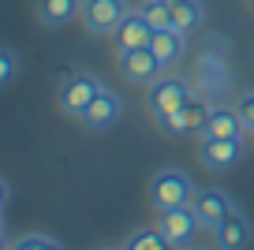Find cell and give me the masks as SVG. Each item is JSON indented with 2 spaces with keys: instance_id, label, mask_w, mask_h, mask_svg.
I'll use <instances>...</instances> for the list:
<instances>
[{
  "instance_id": "obj_4",
  "label": "cell",
  "mask_w": 254,
  "mask_h": 250,
  "mask_svg": "<svg viewBox=\"0 0 254 250\" xmlns=\"http://www.w3.org/2000/svg\"><path fill=\"white\" fill-rule=\"evenodd\" d=\"M150 112H153V120L157 116H168V112H176V109H183V105L190 101V82L187 78H180V75H165V78H153L150 82Z\"/></svg>"
},
{
  "instance_id": "obj_13",
  "label": "cell",
  "mask_w": 254,
  "mask_h": 250,
  "mask_svg": "<svg viewBox=\"0 0 254 250\" xmlns=\"http://www.w3.org/2000/svg\"><path fill=\"white\" fill-rule=\"evenodd\" d=\"M153 38V26L146 23L142 11H127L124 23L116 26V34H112V41H116V53H127V49H142L150 45Z\"/></svg>"
},
{
  "instance_id": "obj_14",
  "label": "cell",
  "mask_w": 254,
  "mask_h": 250,
  "mask_svg": "<svg viewBox=\"0 0 254 250\" xmlns=\"http://www.w3.org/2000/svg\"><path fill=\"white\" fill-rule=\"evenodd\" d=\"M243 131H247V124H243V116H239L236 105H232V109L228 105H213L206 127H202L206 138H243Z\"/></svg>"
},
{
  "instance_id": "obj_1",
  "label": "cell",
  "mask_w": 254,
  "mask_h": 250,
  "mask_svg": "<svg viewBox=\"0 0 254 250\" xmlns=\"http://www.w3.org/2000/svg\"><path fill=\"white\" fill-rule=\"evenodd\" d=\"M194 190L198 187H194V180H190L187 172H180V168H161V172H153L146 194H150L153 209L165 213V209H176V205H190Z\"/></svg>"
},
{
  "instance_id": "obj_2",
  "label": "cell",
  "mask_w": 254,
  "mask_h": 250,
  "mask_svg": "<svg viewBox=\"0 0 254 250\" xmlns=\"http://www.w3.org/2000/svg\"><path fill=\"white\" fill-rule=\"evenodd\" d=\"M127 11H131V0H82L79 19L94 38H112Z\"/></svg>"
},
{
  "instance_id": "obj_18",
  "label": "cell",
  "mask_w": 254,
  "mask_h": 250,
  "mask_svg": "<svg viewBox=\"0 0 254 250\" xmlns=\"http://www.w3.org/2000/svg\"><path fill=\"white\" fill-rule=\"evenodd\" d=\"M138 11L146 15V23H150L153 30L172 26V0H142V4H138Z\"/></svg>"
},
{
  "instance_id": "obj_7",
  "label": "cell",
  "mask_w": 254,
  "mask_h": 250,
  "mask_svg": "<svg viewBox=\"0 0 254 250\" xmlns=\"http://www.w3.org/2000/svg\"><path fill=\"white\" fill-rule=\"evenodd\" d=\"M209 109H213V105L198 101V97H190L183 109L168 112V116H157V127H161L165 134H194V131L202 134V127H206V120H209Z\"/></svg>"
},
{
  "instance_id": "obj_8",
  "label": "cell",
  "mask_w": 254,
  "mask_h": 250,
  "mask_svg": "<svg viewBox=\"0 0 254 250\" xmlns=\"http://www.w3.org/2000/svg\"><path fill=\"white\" fill-rule=\"evenodd\" d=\"M198 161L213 172H228L243 161V138H206L198 142Z\"/></svg>"
},
{
  "instance_id": "obj_24",
  "label": "cell",
  "mask_w": 254,
  "mask_h": 250,
  "mask_svg": "<svg viewBox=\"0 0 254 250\" xmlns=\"http://www.w3.org/2000/svg\"><path fill=\"white\" fill-rule=\"evenodd\" d=\"M251 4H254V0H251Z\"/></svg>"
},
{
  "instance_id": "obj_12",
  "label": "cell",
  "mask_w": 254,
  "mask_h": 250,
  "mask_svg": "<svg viewBox=\"0 0 254 250\" xmlns=\"http://www.w3.org/2000/svg\"><path fill=\"white\" fill-rule=\"evenodd\" d=\"M150 53L157 56L161 71H165V67H176V60H183V53H187V34L176 30V26L153 30V38H150Z\"/></svg>"
},
{
  "instance_id": "obj_22",
  "label": "cell",
  "mask_w": 254,
  "mask_h": 250,
  "mask_svg": "<svg viewBox=\"0 0 254 250\" xmlns=\"http://www.w3.org/2000/svg\"><path fill=\"white\" fill-rule=\"evenodd\" d=\"M8 198H11V187H8V180H4V176H0V209H4V205H8Z\"/></svg>"
},
{
  "instance_id": "obj_10",
  "label": "cell",
  "mask_w": 254,
  "mask_h": 250,
  "mask_svg": "<svg viewBox=\"0 0 254 250\" xmlns=\"http://www.w3.org/2000/svg\"><path fill=\"white\" fill-rule=\"evenodd\" d=\"M251 239H254V228H251V220H247L236 205H232V213L213 228V243L221 250H243Z\"/></svg>"
},
{
  "instance_id": "obj_3",
  "label": "cell",
  "mask_w": 254,
  "mask_h": 250,
  "mask_svg": "<svg viewBox=\"0 0 254 250\" xmlns=\"http://www.w3.org/2000/svg\"><path fill=\"white\" fill-rule=\"evenodd\" d=\"M157 228L168 235V243L176 247H190V243L198 239V232H206L198 220V213H194V205H176V209H165L157 213Z\"/></svg>"
},
{
  "instance_id": "obj_6",
  "label": "cell",
  "mask_w": 254,
  "mask_h": 250,
  "mask_svg": "<svg viewBox=\"0 0 254 250\" xmlns=\"http://www.w3.org/2000/svg\"><path fill=\"white\" fill-rule=\"evenodd\" d=\"M124 116V97L116 94V90H109V86H101V94L90 101V109L82 112V120L79 124L86 127V131H109V127H116V120Z\"/></svg>"
},
{
  "instance_id": "obj_17",
  "label": "cell",
  "mask_w": 254,
  "mask_h": 250,
  "mask_svg": "<svg viewBox=\"0 0 254 250\" xmlns=\"http://www.w3.org/2000/svg\"><path fill=\"white\" fill-rule=\"evenodd\" d=\"M124 247L127 250H172V243H168V235L153 224V228H138V232H131L124 239Z\"/></svg>"
},
{
  "instance_id": "obj_19",
  "label": "cell",
  "mask_w": 254,
  "mask_h": 250,
  "mask_svg": "<svg viewBox=\"0 0 254 250\" xmlns=\"http://www.w3.org/2000/svg\"><path fill=\"white\" fill-rule=\"evenodd\" d=\"M11 247H15V250H56V247H60V239L41 235V232H26V235H19Z\"/></svg>"
},
{
  "instance_id": "obj_15",
  "label": "cell",
  "mask_w": 254,
  "mask_h": 250,
  "mask_svg": "<svg viewBox=\"0 0 254 250\" xmlns=\"http://www.w3.org/2000/svg\"><path fill=\"white\" fill-rule=\"evenodd\" d=\"M82 15V0H38V23L45 30H60V26L75 23Z\"/></svg>"
},
{
  "instance_id": "obj_23",
  "label": "cell",
  "mask_w": 254,
  "mask_h": 250,
  "mask_svg": "<svg viewBox=\"0 0 254 250\" xmlns=\"http://www.w3.org/2000/svg\"><path fill=\"white\" fill-rule=\"evenodd\" d=\"M0 235H4V209H0Z\"/></svg>"
},
{
  "instance_id": "obj_9",
  "label": "cell",
  "mask_w": 254,
  "mask_h": 250,
  "mask_svg": "<svg viewBox=\"0 0 254 250\" xmlns=\"http://www.w3.org/2000/svg\"><path fill=\"white\" fill-rule=\"evenodd\" d=\"M157 71H161V63H157V56L150 53V45L120 53V75H124L127 82H135V86H150L153 78H157Z\"/></svg>"
},
{
  "instance_id": "obj_16",
  "label": "cell",
  "mask_w": 254,
  "mask_h": 250,
  "mask_svg": "<svg viewBox=\"0 0 254 250\" xmlns=\"http://www.w3.org/2000/svg\"><path fill=\"white\" fill-rule=\"evenodd\" d=\"M206 23V8L198 0H172V26L183 34H194L198 26Z\"/></svg>"
},
{
  "instance_id": "obj_5",
  "label": "cell",
  "mask_w": 254,
  "mask_h": 250,
  "mask_svg": "<svg viewBox=\"0 0 254 250\" xmlns=\"http://www.w3.org/2000/svg\"><path fill=\"white\" fill-rule=\"evenodd\" d=\"M101 78L97 75H71L67 82L60 86V109H64V116H71V120H82V112L90 109V101H94L97 94H101Z\"/></svg>"
},
{
  "instance_id": "obj_21",
  "label": "cell",
  "mask_w": 254,
  "mask_h": 250,
  "mask_svg": "<svg viewBox=\"0 0 254 250\" xmlns=\"http://www.w3.org/2000/svg\"><path fill=\"white\" fill-rule=\"evenodd\" d=\"M236 109H239V116H243L247 131H254V90H243V94H239Z\"/></svg>"
},
{
  "instance_id": "obj_25",
  "label": "cell",
  "mask_w": 254,
  "mask_h": 250,
  "mask_svg": "<svg viewBox=\"0 0 254 250\" xmlns=\"http://www.w3.org/2000/svg\"><path fill=\"white\" fill-rule=\"evenodd\" d=\"M251 134H254V131H251Z\"/></svg>"
},
{
  "instance_id": "obj_20",
  "label": "cell",
  "mask_w": 254,
  "mask_h": 250,
  "mask_svg": "<svg viewBox=\"0 0 254 250\" xmlns=\"http://www.w3.org/2000/svg\"><path fill=\"white\" fill-rule=\"evenodd\" d=\"M15 71H19V56L11 53L8 45H0V90H4V86H11Z\"/></svg>"
},
{
  "instance_id": "obj_11",
  "label": "cell",
  "mask_w": 254,
  "mask_h": 250,
  "mask_svg": "<svg viewBox=\"0 0 254 250\" xmlns=\"http://www.w3.org/2000/svg\"><path fill=\"white\" fill-rule=\"evenodd\" d=\"M190 205H194V213H198V220H202L206 232H213V228L232 213V198L224 194V190H194Z\"/></svg>"
}]
</instances>
